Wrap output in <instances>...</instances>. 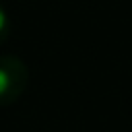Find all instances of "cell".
<instances>
[{"instance_id":"obj_1","label":"cell","mask_w":132,"mask_h":132,"mask_svg":"<svg viewBox=\"0 0 132 132\" xmlns=\"http://www.w3.org/2000/svg\"><path fill=\"white\" fill-rule=\"evenodd\" d=\"M29 68L16 56H0V105H10L27 91Z\"/></svg>"},{"instance_id":"obj_2","label":"cell","mask_w":132,"mask_h":132,"mask_svg":"<svg viewBox=\"0 0 132 132\" xmlns=\"http://www.w3.org/2000/svg\"><path fill=\"white\" fill-rule=\"evenodd\" d=\"M8 35V14L0 8V39H4Z\"/></svg>"}]
</instances>
